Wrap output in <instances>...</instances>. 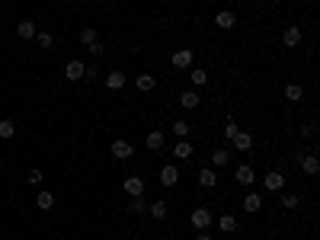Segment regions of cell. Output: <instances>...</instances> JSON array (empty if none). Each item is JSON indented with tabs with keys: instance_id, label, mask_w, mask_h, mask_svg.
<instances>
[{
	"instance_id": "6da1fadb",
	"label": "cell",
	"mask_w": 320,
	"mask_h": 240,
	"mask_svg": "<svg viewBox=\"0 0 320 240\" xmlns=\"http://www.w3.org/2000/svg\"><path fill=\"white\" fill-rule=\"evenodd\" d=\"M189 221H192L195 231H205V227L212 224V212H208V208H195V212L189 215Z\"/></svg>"
},
{
	"instance_id": "7a4b0ae2",
	"label": "cell",
	"mask_w": 320,
	"mask_h": 240,
	"mask_svg": "<svg viewBox=\"0 0 320 240\" xmlns=\"http://www.w3.org/2000/svg\"><path fill=\"white\" fill-rule=\"evenodd\" d=\"M179 183V170H176V164H167V167H160V186H176Z\"/></svg>"
},
{
	"instance_id": "3957f363",
	"label": "cell",
	"mask_w": 320,
	"mask_h": 240,
	"mask_svg": "<svg viewBox=\"0 0 320 240\" xmlns=\"http://www.w3.org/2000/svg\"><path fill=\"white\" fill-rule=\"evenodd\" d=\"M122 189H125V195L138 198V195H144V179L141 176H128L125 183H122Z\"/></svg>"
},
{
	"instance_id": "277c9868",
	"label": "cell",
	"mask_w": 320,
	"mask_h": 240,
	"mask_svg": "<svg viewBox=\"0 0 320 240\" xmlns=\"http://www.w3.org/2000/svg\"><path fill=\"white\" fill-rule=\"evenodd\" d=\"M263 186L269 189V192H282L285 189V176L278 173V170H272V173H266V179H263Z\"/></svg>"
},
{
	"instance_id": "5b68a950",
	"label": "cell",
	"mask_w": 320,
	"mask_h": 240,
	"mask_svg": "<svg viewBox=\"0 0 320 240\" xmlns=\"http://www.w3.org/2000/svg\"><path fill=\"white\" fill-rule=\"evenodd\" d=\"M282 45H285V48H298V45H301V29H298V26H288L285 32H282Z\"/></svg>"
},
{
	"instance_id": "8992f818",
	"label": "cell",
	"mask_w": 320,
	"mask_h": 240,
	"mask_svg": "<svg viewBox=\"0 0 320 240\" xmlns=\"http://www.w3.org/2000/svg\"><path fill=\"white\" fill-rule=\"evenodd\" d=\"M234 179H237L240 186H253L256 173H253V167H250V164H240V167H237V173H234Z\"/></svg>"
},
{
	"instance_id": "52a82bcc",
	"label": "cell",
	"mask_w": 320,
	"mask_h": 240,
	"mask_svg": "<svg viewBox=\"0 0 320 240\" xmlns=\"http://www.w3.org/2000/svg\"><path fill=\"white\" fill-rule=\"evenodd\" d=\"M301 173H307V176H317V173H320V157H317V154L301 157Z\"/></svg>"
},
{
	"instance_id": "ba28073f",
	"label": "cell",
	"mask_w": 320,
	"mask_h": 240,
	"mask_svg": "<svg viewBox=\"0 0 320 240\" xmlns=\"http://www.w3.org/2000/svg\"><path fill=\"white\" fill-rule=\"evenodd\" d=\"M173 67H179V71L192 67V52H189V48H179V52H173Z\"/></svg>"
},
{
	"instance_id": "9c48e42d",
	"label": "cell",
	"mask_w": 320,
	"mask_h": 240,
	"mask_svg": "<svg viewBox=\"0 0 320 240\" xmlns=\"http://www.w3.org/2000/svg\"><path fill=\"white\" fill-rule=\"evenodd\" d=\"M198 186H202V189H215V186H218V173H215L212 167L198 170Z\"/></svg>"
},
{
	"instance_id": "30bf717a",
	"label": "cell",
	"mask_w": 320,
	"mask_h": 240,
	"mask_svg": "<svg viewBox=\"0 0 320 240\" xmlns=\"http://www.w3.org/2000/svg\"><path fill=\"white\" fill-rule=\"evenodd\" d=\"M215 26L218 29H234L237 26V16L231 13V10H221V13H215Z\"/></svg>"
},
{
	"instance_id": "8fae6325",
	"label": "cell",
	"mask_w": 320,
	"mask_h": 240,
	"mask_svg": "<svg viewBox=\"0 0 320 240\" xmlns=\"http://www.w3.org/2000/svg\"><path fill=\"white\" fill-rule=\"evenodd\" d=\"M135 154V147L128 144V141H122V138H118V141H112V157H118V160H128Z\"/></svg>"
},
{
	"instance_id": "7c38bea8",
	"label": "cell",
	"mask_w": 320,
	"mask_h": 240,
	"mask_svg": "<svg viewBox=\"0 0 320 240\" xmlns=\"http://www.w3.org/2000/svg\"><path fill=\"white\" fill-rule=\"evenodd\" d=\"M240 205H244V212H247V215H253V212H259V205H263V195H256V192H247V195H244V202H240Z\"/></svg>"
},
{
	"instance_id": "4fadbf2b",
	"label": "cell",
	"mask_w": 320,
	"mask_h": 240,
	"mask_svg": "<svg viewBox=\"0 0 320 240\" xmlns=\"http://www.w3.org/2000/svg\"><path fill=\"white\" fill-rule=\"evenodd\" d=\"M84 71H87V64H84V61H67L64 77H67V80H80V77H84Z\"/></svg>"
},
{
	"instance_id": "5bb4252c",
	"label": "cell",
	"mask_w": 320,
	"mask_h": 240,
	"mask_svg": "<svg viewBox=\"0 0 320 240\" xmlns=\"http://www.w3.org/2000/svg\"><path fill=\"white\" fill-rule=\"evenodd\" d=\"M179 103H183L186 109H198V103H202V96H198L195 90H183V93H179Z\"/></svg>"
},
{
	"instance_id": "9a60e30c",
	"label": "cell",
	"mask_w": 320,
	"mask_h": 240,
	"mask_svg": "<svg viewBox=\"0 0 320 240\" xmlns=\"http://www.w3.org/2000/svg\"><path fill=\"white\" fill-rule=\"evenodd\" d=\"M147 212H151V218H154V221H164L170 208H167V202H164V198H157V202H151V205H147Z\"/></svg>"
},
{
	"instance_id": "2e32d148",
	"label": "cell",
	"mask_w": 320,
	"mask_h": 240,
	"mask_svg": "<svg viewBox=\"0 0 320 240\" xmlns=\"http://www.w3.org/2000/svg\"><path fill=\"white\" fill-rule=\"evenodd\" d=\"M173 157H176V160H189V157H192V144H189L186 138H179L176 147H173Z\"/></svg>"
},
{
	"instance_id": "e0dca14e",
	"label": "cell",
	"mask_w": 320,
	"mask_h": 240,
	"mask_svg": "<svg viewBox=\"0 0 320 240\" xmlns=\"http://www.w3.org/2000/svg\"><path fill=\"white\" fill-rule=\"evenodd\" d=\"M106 87L109 90H122L125 87V71H109L106 74Z\"/></svg>"
},
{
	"instance_id": "ac0fdd59",
	"label": "cell",
	"mask_w": 320,
	"mask_h": 240,
	"mask_svg": "<svg viewBox=\"0 0 320 240\" xmlns=\"http://www.w3.org/2000/svg\"><path fill=\"white\" fill-rule=\"evenodd\" d=\"M16 32H19V38H35V23L32 19H19V26H16Z\"/></svg>"
},
{
	"instance_id": "d6986e66",
	"label": "cell",
	"mask_w": 320,
	"mask_h": 240,
	"mask_svg": "<svg viewBox=\"0 0 320 240\" xmlns=\"http://www.w3.org/2000/svg\"><path fill=\"white\" fill-rule=\"evenodd\" d=\"M234 151H253V138H250L247 132H237V138H234Z\"/></svg>"
},
{
	"instance_id": "ffe728a7",
	"label": "cell",
	"mask_w": 320,
	"mask_h": 240,
	"mask_svg": "<svg viewBox=\"0 0 320 240\" xmlns=\"http://www.w3.org/2000/svg\"><path fill=\"white\" fill-rule=\"evenodd\" d=\"M135 87L141 90V93H151V90L157 87V80H154V74H138V80H135Z\"/></svg>"
},
{
	"instance_id": "44dd1931",
	"label": "cell",
	"mask_w": 320,
	"mask_h": 240,
	"mask_svg": "<svg viewBox=\"0 0 320 240\" xmlns=\"http://www.w3.org/2000/svg\"><path fill=\"white\" fill-rule=\"evenodd\" d=\"M285 99H288V103H301V99H304L301 84H288V87H285Z\"/></svg>"
},
{
	"instance_id": "7402d4cb",
	"label": "cell",
	"mask_w": 320,
	"mask_h": 240,
	"mask_svg": "<svg viewBox=\"0 0 320 240\" xmlns=\"http://www.w3.org/2000/svg\"><path fill=\"white\" fill-rule=\"evenodd\" d=\"M212 164H215V167H227V164H231V151H227V147H218V151H212Z\"/></svg>"
},
{
	"instance_id": "603a6c76",
	"label": "cell",
	"mask_w": 320,
	"mask_h": 240,
	"mask_svg": "<svg viewBox=\"0 0 320 240\" xmlns=\"http://www.w3.org/2000/svg\"><path fill=\"white\" fill-rule=\"evenodd\" d=\"M164 141H167L164 132H151V135H147V147H151V151H164Z\"/></svg>"
},
{
	"instance_id": "cb8c5ba5",
	"label": "cell",
	"mask_w": 320,
	"mask_h": 240,
	"mask_svg": "<svg viewBox=\"0 0 320 240\" xmlns=\"http://www.w3.org/2000/svg\"><path fill=\"white\" fill-rule=\"evenodd\" d=\"M218 227H221L224 234H234L237 231V218L234 215H221V218H218Z\"/></svg>"
},
{
	"instance_id": "d4e9b609",
	"label": "cell",
	"mask_w": 320,
	"mask_h": 240,
	"mask_svg": "<svg viewBox=\"0 0 320 240\" xmlns=\"http://www.w3.org/2000/svg\"><path fill=\"white\" fill-rule=\"evenodd\" d=\"M128 212H132V215H147V202H144V195L132 198V202H128Z\"/></svg>"
},
{
	"instance_id": "484cf974",
	"label": "cell",
	"mask_w": 320,
	"mask_h": 240,
	"mask_svg": "<svg viewBox=\"0 0 320 240\" xmlns=\"http://www.w3.org/2000/svg\"><path fill=\"white\" fill-rule=\"evenodd\" d=\"M35 205L42 208V212H48V208H55V195L52 192H38L35 195Z\"/></svg>"
},
{
	"instance_id": "4316f807",
	"label": "cell",
	"mask_w": 320,
	"mask_h": 240,
	"mask_svg": "<svg viewBox=\"0 0 320 240\" xmlns=\"http://www.w3.org/2000/svg\"><path fill=\"white\" fill-rule=\"evenodd\" d=\"M282 205L288 208V212H295V208H301V195H295V192H285V195H282Z\"/></svg>"
},
{
	"instance_id": "83f0119b",
	"label": "cell",
	"mask_w": 320,
	"mask_h": 240,
	"mask_svg": "<svg viewBox=\"0 0 320 240\" xmlns=\"http://www.w3.org/2000/svg\"><path fill=\"white\" fill-rule=\"evenodd\" d=\"M189 80H192V87H205L208 84V71H202V67H198V71H189Z\"/></svg>"
},
{
	"instance_id": "f1b7e54d",
	"label": "cell",
	"mask_w": 320,
	"mask_h": 240,
	"mask_svg": "<svg viewBox=\"0 0 320 240\" xmlns=\"http://www.w3.org/2000/svg\"><path fill=\"white\" fill-rule=\"evenodd\" d=\"M80 42H84L87 48H90V45H96V42H99V38H96V29H90V26H87V29H80Z\"/></svg>"
},
{
	"instance_id": "f546056e",
	"label": "cell",
	"mask_w": 320,
	"mask_h": 240,
	"mask_svg": "<svg viewBox=\"0 0 320 240\" xmlns=\"http://www.w3.org/2000/svg\"><path fill=\"white\" fill-rule=\"evenodd\" d=\"M16 135V125L10 118H0V138H13Z\"/></svg>"
},
{
	"instance_id": "4dcf8cb0",
	"label": "cell",
	"mask_w": 320,
	"mask_h": 240,
	"mask_svg": "<svg viewBox=\"0 0 320 240\" xmlns=\"http://www.w3.org/2000/svg\"><path fill=\"white\" fill-rule=\"evenodd\" d=\"M237 132H240V128H237V122H234V118H227V122H224V138H227V141H234V138H237Z\"/></svg>"
},
{
	"instance_id": "1f68e13d",
	"label": "cell",
	"mask_w": 320,
	"mask_h": 240,
	"mask_svg": "<svg viewBox=\"0 0 320 240\" xmlns=\"http://www.w3.org/2000/svg\"><path fill=\"white\" fill-rule=\"evenodd\" d=\"M35 42L42 45V48H52V45H55V38H52V32H35Z\"/></svg>"
},
{
	"instance_id": "d6a6232c",
	"label": "cell",
	"mask_w": 320,
	"mask_h": 240,
	"mask_svg": "<svg viewBox=\"0 0 320 240\" xmlns=\"http://www.w3.org/2000/svg\"><path fill=\"white\" fill-rule=\"evenodd\" d=\"M173 135H176V138H186V135H189V125H186V122H173Z\"/></svg>"
},
{
	"instance_id": "836d02e7",
	"label": "cell",
	"mask_w": 320,
	"mask_h": 240,
	"mask_svg": "<svg viewBox=\"0 0 320 240\" xmlns=\"http://www.w3.org/2000/svg\"><path fill=\"white\" fill-rule=\"evenodd\" d=\"M29 183H35V186L42 183V170H29Z\"/></svg>"
},
{
	"instance_id": "e575fe53",
	"label": "cell",
	"mask_w": 320,
	"mask_h": 240,
	"mask_svg": "<svg viewBox=\"0 0 320 240\" xmlns=\"http://www.w3.org/2000/svg\"><path fill=\"white\" fill-rule=\"evenodd\" d=\"M87 52H90V55H93V58H99V55H103V45H99V42H96V45H90V48H87Z\"/></svg>"
},
{
	"instance_id": "d590c367",
	"label": "cell",
	"mask_w": 320,
	"mask_h": 240,
	"mask_svg": "<svg viewBox=\"0 0 320 240\" xmlns=\"http://www.w3.org/2000/svg\"><path fill=\"white\" fill-rule=\"evenodd\" d=\"M195 240H212V234H205V231H198V237Z\"/></svg>"
}]
</instances>
